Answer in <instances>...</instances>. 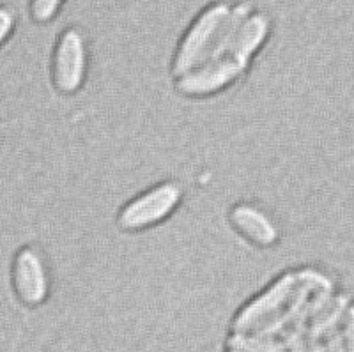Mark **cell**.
Wrapping results in <instances>:
<instances>
[{
	"label": "cell",
	"mask_w": 354,
	"mask_h": 352,
	"mask_svg": "<svg viewBox=\"0 0 354 352\" xmlns=\"http://www.w3.org/2000/svg\"><path fill=\"white\" fill-rule=\"evenodd\" d=\"M351 301H353V297L347 293H340L337 294V296L331 297V299L328 301L326 306H324L308 324L306 338H312V340H324V336L330 335L331 331L340 329V324H342L344 315H346V310L347 306H349Z\"/></svg>",
	"instance_id": "cell-9"
},
{
	"label": "cell",
	"mask_w": 354,
	"mask_h": 352,
	"mask_svg": "<svg viewBox=\"0 0 354 352\" xmlns=\"http://www.w3.org/2000/svg\"><path fill=\"white\" fill-rule=\"evenodd\" d=\"M17 28V15L11 8L0 6V48L4 46Z\"/></svg>",
	"instance_id": "cell-12"
},
{
	"label": "cell",
	"mask_w": 354,
	"mask_h": 352,
	"mask_svg": "<svg viewBox=\"0 0 354 352\" xmlns=\"http://www.w3.org/2000/svg\"><path fill=\"white\" fill-rule=\"evenodd\" d=\"M223 352H241V351H236V349H230V347H225V351Z\"/></svg>",
	"instance_id": "cell-16"
},
{
	"label": "cell",
	"mask_w": 354,
	"mask_h": 352,
	"mask_svg": "<svg viewBox=\"0 0 354 352\" xmlns=\"http://www.w3.org/2000/svg\"><path fill=\"white\" fill-rule=\"evenodd\" d=\"M68 0H30V17L36 24L46 25L59 17Z\"/></svg>",
	"instance_id": "cell-11"
},
{
	"label": "cell",
	"mask_w": 354,
	"mask_h": 352,
	"mask_svg": "<svg viewBox=\"0 0 354 352\" xmlns=\"http://www.w3.org/2000/svg\"><path fill=\"white\" fill-rule=\"evenodd\" d=\"M344 328L340 329L342 340L346 344L347 352H354V299L351 301L342 320Z\"/></svg>",
	"instance_id": "cell-13"
},
{
	"label": "cell",
	"mask_w": 354,
	"mask_h": 352,
	"mask_svg": "<svg viewBox=\"0 0 354 352\" xmlns=\"http://www.w3.org/2000/svg\"><path fill=\"white\" fill-rule=\"evenodd\" d=\"M225 347L241 352H287L280 336H268L261 333H232L227 336Z\"/></svg>",
	"instance_id": "cell-10"
},
{
	"label": "cell",
	"mask_w": 354,
	"mask_h": 352,
	"mask_svg": "<svg viewBox=\"0 0 354 352\" xmlns=\"http://www.w3.org/2000/svg\"><path fill=\"white\" fill-rule=\"evenodd\" d=\"M271 34H273V20L270 15L259 9H252L239 25L229 57H232L248 75L255 59L261 55L266 44L270 43Z\"/></svg>",
	"instance_id": "cell-8"
},
{
	"label": "cell",
	"mask_w": 354,
	"mask_h": 352,
	"mask_svg": "<svg viewBox=\"0 0 354 352\" xmlns=\"http://www.w3.org/2000/svg\"><path fill=\"white\" fill-rule=\"evenodd\" d=\"M91 73V44L85 30L68 25L57 34L50 55V82L59 96L73 98L87 85Z\"/></svg>",
	"instance_id": "cell-3"
},
{
	"label": "cell",
	"mask_w": 354,
	"mask_h": 352,
	"mask_svg": "<svg viewBox=\"0 0 354 352\" xmlns=\"http://www.w3.org/2000/svg\"><path fill=\"white\" fill-rule=\"evenodd\" d=\"M227 220L239 239L257 250H273L282 239V227L278 220L257 202H236L229 207Z\"/></svg>",
	"instance_id": "cell-7"
},
{
	"label": "cell",
	"mask_w": 354,
	"mask_h": 352,
	"mask_svg": "<svg viewBox=\"0 0 354 352\" xmlns=\"http://www.w3.org/2000/svg\"><path fill=\"white\" fill-rule=\"evenodd\" d=\"M52 269L37 244H24L11 264L12 294L25 308H39L52 296Z\"/></svg>",
	"instance_id": "cell-5"
},
{
	"label": "cell",
	"mask_w": 354,
	"mask_h": 352,
	"mask_svg": "<svg viewBox=\"0 0 354 352\" xmlns=\"http://www.w3.org/2000/svg\"><path fill=\"white\" fill-rule=\"evenodd\" d=\"M185 186L176 179L158 180L117 209L115 227L124 234H142L160 227L185 202Z\"/></svg>",
	"instance_id": "cell-1"
},
{
	"label": "cell",
	"mask_w": 354,
	"mask_h": 352,
	"mask_svg": "<svg viewBox=\"0 0 354 352\" xmlns=\"http://www.w3.org/2000/svg\"><path fill=\"white\" fill-rule=\"evenodd\" d=\"M324 345H326L328 352H347L346 344L342 340V335H340V329L331 331L330 335L324 336Z\"/></svg>",
	"instance_id": "cell-14"
},
{
	"label": "cell",
	"mask_w": 354,
	"mask_h": 352,
	"mask_svg": "<svg viewBox=\"0 0 354 352\" xmlns=\"http://www.w3.org/2000/svg\"><path fill=\"white\" fill-rule=\"evenodd\" d=\"M306 352H328L324 340H312V338H306Z\"/></svg>",
	"instance_id": "cell-15"
},
{
	"label": "cell",
	"mask_w": 354,
	"mask_h": 352,
	"mask_svg": "<svg viewBox=\"0 0 354 352\" xmlns=\"http://www.w3.org/2000/svg\"><path fill=\"white\" fill-rule=\"evenodd\" d=\"M298 271H286L278 275L262 288L261 293L250 297L230 320L232 333H257L274 322L287 310L298 290Z\"/></svg>",
	"instance_id": "cell-4"
},
{
	"label": "cell",
	"mask_w": 354,
	"mask_h": 352,
	"mask_svg": "<svg viewBox=\"0 0 354 352\" xmlns=\"http://www.w3.org/2000/svg\"><path fill=\"white\" fill-rule=\"evenodd\" d=\"M245 76H248L245 69L232 57L225 55L204 60L202 64L183 73L181 76L172 78V82L177 96L202 101L227 93Z\"/></svg>",
	"instance_id": "cell-6"
},
{
	"label": "cell",
	"mask_w": 354,
	"mask_h": 352,
	"mask_svg": "<svg viewBox=\"0 0 354 352\" xmlns=\"http://www.w3.org/2000/svg\"><path fill=\"white\" fill-rule=\"evenodd\" d=\"M232 4L227 0H214L201 9L197 17L189 21L183 36L176 44L170 59V76L177 78L195 66L209 60L216 46L221 27L230 15Z\"/></svg>",
	"instance_id": "cell-2"
}]
</instances>
